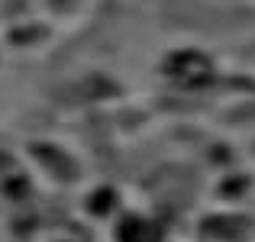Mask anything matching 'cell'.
I'll use <instances>...</instances> for the list:
<instances>
[{
  "label": "cell",
  "mask_w": 255,
  "mask_h": 242,
  "mask_svg": "<svg viewBox=\"0 0 255 242\" xmlns=\"http://www.w3.org/2000/svg\"><path fill=\"white\" fill-rule=\"evenodd\" d=\"M171 71H174V78H181V81H204L207 75H210V68H207V62L200 55H194V52H184V55H178L171 62Z\"/></svg>",
  "instance_id": "1"
},
{
  "label": "cell",
  "mask_w": 255,
  "mask_h": 242,
  "mask_svg": "<svg viewBox=\"0 0 255 242\" xmlns=\"http://www.w3.org/2000/svg\"><path fill=\"white\" fill-rule=\"evenodd\" d=\"M120 239L123 242H158V230L152 223H145V220H129L123 226V233H120Z\"/></svg>",
  "instance_id": "2"
}]
</instances>
